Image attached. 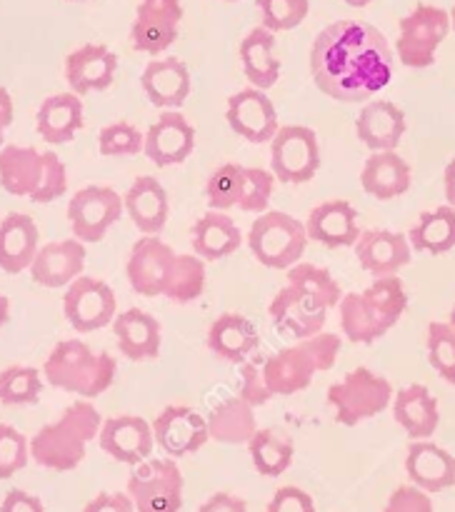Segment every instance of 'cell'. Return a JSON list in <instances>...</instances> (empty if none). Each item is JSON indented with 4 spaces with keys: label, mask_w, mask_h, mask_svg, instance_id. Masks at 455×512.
<instances>
[{
    "label": "cell",
    "mask_w": 455,
    "mask_h": 512,
    "mask_svg": "<svg viewBox=\"0 0 455 512\" xmlns=\"http://www.w3.org/2000/svg\"><path fill=\"white\" fill-rule=\"evenodd\" d=\"M310 73L328 98L365 103L393 80V50L375 25L335 20L315 35Z\"/></svg>",
    "instance_id": "1"
},
{
    "label": "cell",
    "mask_w": 455,
    "mask_h": 512,
    "mask_svg": "<svg viewBox=\"0 0 455 512\" xmlns=\"http://www.w3.org/2000/svg\"><path fill=\"white\" fill-rule=\"evenodd\" d=\"M103 418L88 400L68 405L55 423L43 425L30 440V458L45 470L68 473L85 458L90 440L98 438Z\"/></svg>",
    "instance_id": "2"
},
{
    "label": "cell",
    "mask_w": 455,
    "mask_h": 512,
    "mask_svg": "<svg viewBox=\"0 0 455 512\" xmlns=\"http://www.w3.org/2000/svg\"><path fill=\"white\" fill-rule=\"evenodd\" d=\"M115 373L118 363L113 355L95 353L78 338L60 340L43 365L48 385L85 400L103 395L113 385Z\"/></svg>",
    "instance_id": "3"
},
{
    "label": "cell",
    "mask_w": 455,
    "mask_h": 512,
    "mask_svg": "<svg viewBox=\"0 0 455 512\" xmlns=\"http://www.w3.org/2000/svg\"><path fill=\"white\" fill-rule=\"evenodd\" d=\"M343 340L333 333H318L278 350L263 363L265 383L273 395H295L313 383L315 373H328L338 363Z\"/></svg>",
    "instance_id": "4"
},
{
    "label": "cell",
    "mask_w": 455,
    "mask_h": 512,
    "mask_svg": "<svg viewBox=\"0 0 455 512\" xmlns=\"http://www.w3.org/2000/svg\"><path fill=\"white\" fill-rule=\"evenodd\" d=\"M308 240L305 225L283 210L260 213L248 233L250 253L260 265L273 270H288L300 263Z\"/></svg>",
    "instance_id": "5"
},
{
    "label": "cell",
    "mask_w": 455,
    "mask_h": 512,
    "mask_svg": "<svg viewBox=\"0 0 455 512\" xmlns=\"http://www.w3.org/2000/svg\"><path fill=\"white\" fill-rule=\"evenodd\" d=\"M393 385L383 375L368 368H355L340 383L330 385L328 403L335 408V420L345 428H355L363 420L375 418L393 403Z\"/></svg>",
    "instance_id": "6"
},
{
    "label": "cell",
    "mask_w": 455,
    "mask_h": 512,
    "mask_svg": "<svg viewBox=\"0 0 455 512\" xmlns=\"http://www.w3.org/2000/svg\"><path fill=\"white\" fill-rule=\"evenodd\" d=\"M450 30H453V25H450L448 10L425 3L415 5L398 23L395 53H398L400 63L413 70L430 68L435 63V53L448 38Z\"/></svg>",
    "instance_id": "7"
},
{
    "label": "cell",
    "mask_w": 455,
    "mask_h": 512,
    "mask_svg": "<svg viewBox=\"0 0 455 512\" xmlns=\"http://www.w3.org/2000/svg\"><path fill=\"white\" fill-rule=\"evenodd\" d=\"M185 480L173 458H148L135 465L128 495L135 512H180Z\"/></svg>",
    "instance_id": "8"
},
{
    "label": "cell",
    "mask_w": 455,
    "mask_h": 512,
    "mask_svg": "<svg viewBox=\"0 0 455 512\" xmlns=\"http://www.w3.org/2000/svg\"><path fill=\"white\" fill-rule=\"evenodd\" d=\"M320 168V145L313 128L283 125L270 140V173L285 185H300L315 178Z\"/></svg>",
    "instance_id": "9"
},
{
    "label": "cell",
    "mask_w": 455,
    "mask_h": 512,
    "mask_svg": "<svg viewBox=\"0 0 455 512\" xmlns=\"http://www.w3.org/2000/svg\"><path fill=\"white\" fill-rule=\"evenodd\" d=\"M123 213V195H118L108 185L80 188L68 203L70 233L80 243H100L108 230L123 218Z\"/></svg>",
    "instance_id": "10"
},
{
    "label": "cell",
    "mask_w": 455,
    "mask_h": 512,
    "mask_svg": "<svg viewBox=\"0 0 455 512\" xmlns=\"http://www.w3.org/2000/svg\"><path fill=\"white\" fill-rule=\"evenodd\" d=\"M63 315L75 333H95L118 315V300L108 283L90 275H80L63 295Z\"/></svg>",
    "instance_id": "11"
},
{
    "label": "cell",
    "mask_w": 455,
    "mask_h": 512,
    "mask_svg": "<svg viewBox=\"0 0 455 512\" xmlns=\"http://www.w3.org/2000/svg\"><path fill=\"white\" fill-rule=\"evenodd\" d=\"M180 20H183L180 0H140L130 28V43L138 53H165L178 40Z\"/></svg>",
    "instance_id": "12"
},
{
    "label": "cell",
    "mask_w": 455,
    "mask_h": 512,
    "mask_svg": "<svg viewBox=\"0 0 455 512\" xmlns=\"http://www.w3.org/2000/svg\"><path fill=\"white\" fill-rule=\"evenodd\" d=\"M225 120H228V125L240 138L255 145L273 140V135L280 128L278 110H275V103L270 100L268 90L253 88V85L230 95L228 108H225Z\"/></svg>",
    "instance_id": "13"
},
{
    "label": "cell",
    "mask_w": 455,
    "mask_h": 512,
    "mask_svg": "<svg viewBox=\"0 0 455 512\" xmlns=\"http://www.w3.org/2000/svg\"><path fill=\"white\" fill-rule=\"evenodd\" d=\"M175 250L158 235H143L133 245L125 263V275H128L130 288L143 298H160L168 283L170 268H173Z\"/></svg>",
    "instance_id": "14"
},
{
    "label": "cell",
    "mask_w": 455,
    "mask_h": 512,
    "mask_svg": "<svg viewBox=\"0 0 455 512\" xmlns=\"http://www.w3.org/2000/svg\"><path fill=\"white\" fill-rule=\"evenodd\" d=\"M155 445L168 458H185L195 455L210 440L208 420L193 408L185 405H170L155 418L153 423Z\"/></svg>",
    "instance_id": "15"
},
{
    "label": "cell",
    "mask_w": 455,
    "mask_h": 512,
    "mask_svg": "<svg viewBox=\"0 0 455 512\" xmlns=\"http://www.w3.org/2000/svg\"><path fill=\"white\" fill-rule=\"evenodd\" d=\"M100 450L123 465H138L150 458L155 448L153 425L140 415H115L103 420L98 433Z\"/></svg>",
    "instance_id": "16"
},
{
    "label": "cell",
    "mask_w": 455,
    "mask_h": 512,
    "mask_svg": "<svg viewBox=\"0 0 455 512\" xmlns=\"http://www.w3.org/2000/svg\"><path fill=\"white\" fill-rule=\"evenodd\" d=\"M195 148V128L178 110H165L145 133L143 155L158 168L180 165Z\"/></svg>",
    "instance_id": "17"
},
{
    "label": "cell",
    "mask_w": 455,
    "mask_h": 512,
    "mask_svg": "<svg viewBox=\"0 0 455 512\" xmlns=\"http://www.w3.org/2000/svg\"><path fill=\"white\" fill-rule=\"evenodd\" d=\"M270 318L283 335L305 340L323 333L328 308H323L308 293L288 283L283 290H278V295L270 303Z\"/></svg>",
    "instance_id": "18"
},
{
    "label": "cell",
    "mask_w": 455,
    "mask_h": 512,
    "mask_svg": "<svg viewBox=\"0 0 455 512\" xmlns=\"http://www.w3.org/2000/svg\"><path fill=\"white\" fill-rule=\"evenodd\" d=\"M408 235L395 233V230H365L355 243V258L360 268L373 278H385V275H398L413 258Z\"/></svg>",
    "instance_id": "19"
},
{
    "label": "cell",
    "mask_w": 455,
    "mask_h": 512,
    "mask_svg": "<svg viewBox=\"0 0 455 512\" xmlns=\"http://www.w3.org/2000/svg\"><path fill=\"white\" fill-rule=\"evenodd\" d=\"M85 268V243L78 238L55 240L43 245L30 263V278L40 288H68L75 278L83 275Z\"/></svg>",
    "instance_id": "20"
},
{
    "label": "cell",
    "mask_w": 455,
    "mask_h": 512,
    "mask_svg": "<svg viewBox=\"0 0 455 512\" xmlns=\"http://www.w3.org/2000/svg\"><path fill=\"white\" fill-rule=\"evenodd\" d=\"M118 70V55L98 43H88L65 58V80L75 95L108 90Z\"/></svg>",
    "instance_id": "21"
},
{
    "label": "cell",
    "mask_w": 455,
    "mask_h": 512,
    "mask_svg": "<svg viewBox=\"0 0 455 512\" xmlns=\"http://www.w3.org/2000/svg\"><path fill=\"white\" fill-rule=\"evenodd\" d=\"M405 473L415 488L443 493L455 485V458L430 440H413L405 455Z\"/></svg>",
    "instance_id": "22"
},
{
    "label": "cell",
    "mask_w": 455,
    "mask_h": 512,
    "mask_svg": "<svg viewBox=\"0 0 455 512\" xmlns=\"http://www.w3.org/2000/svg\"><path fill=\"white\" fill-rule=\"evenodd\" d=\"M140 85L145 98L160 110H178L193 88L188 65L178 58L150 60L140 75Z\"/></svg>",
    "instance_id": "23"
},
{
    "label": "cell",
    "mask_w": 455,
    "mask_h": 512,
    "mask_svg": "<svg viewBox=\"0 0 455 512\" xmlns=\"http://www.w3.org/2000/svg\"><path fill=\"white\" fill-rule=\"evenodd\" d=\"M305 230H308L310 240L325 245V248H348L360 238L358 210L348 200L320 203L310 210Z\"/></svg>",
    "instance_id": "24"
},
{
    "label": "cell",
    "mask_w": 455,
    "mask_h": 512,
    "mask_svg": "<svg viewBox=\"0 0 455 512\" xmlns=\"http://www.w3.org/2000/svg\"><path fill=\"white\" fill-rule=\"evenodd\" d=\"M405 128H408L405 113L390 100H368L358 113V120H355L358 140L373 153L398 148Z\"/></svg>",
    "instance_id": "25"
},
{
    "label": "cell",
    "mask_w": 455,
    "mask_h": 512,
    "mask_svg": "<svg viewBox=\"0 0 455 512\" xmlns=\"http://www.w3.org/2000/svg\"><path fill=\"white\" fill-rule=\"evenodd\" d=\"M128 218L143 235H160L168 225L170 200L163 185L153 175H140L123 195Z\"/></svg>",
    "instance_id": "26"
},
{
    "label": "cell",
    "mask_w": 455,
    "mask_h": 512,
    "mask_svg": "<svg viewBox=\"0 0 455 512\" xmlns=\"http://www.w3.org/2000/svg\"><path fill=\"white\" fill-rule=\"evenodd\" d=\"M393 418L410 440H430L440 425L438 398L425 385H408L393 395Z\"/></svg>",
    "instance_id": "27"
},
{
    "label": "cell",
    "mask_w": 455,
    "mask_h": 512,
    "mask_svg": "<svg viewBox=\"0 0 455 512\" xmlns=\"http://www.w3.org/2000/svg\"><path fill=\"white\" fill-rule=\"evenodd\" d=\"M38 225L30 215L10 213L0 220V270L18 275L30 270V263L38 255Z\"/></svg>",
    "instance_id": "28"
},
{
    "label": "cell",
    "mask_w": 455,
    "mask_h": 512,
    "mask_svg": "<svg viewBox=\"0 0 455 512\" xmlns=\"http://www.w3.org/2000/svg\"><path fill=\"white\" fill-rule=\"evenodd\" d=\"M410 183H413V170L395 150H378L368 155L360 170V185L375 200L400 198L408 193Z\"/></svg>",
    "instance_id": "29"
},
{
    "label": "cell",
    "mask_w": 455,
    "mask_h": 512,
    "mask_svg": "<svg viewBox=\"0 0 455 512\" xmlns=\"http://www.w3.org/2000/svg\"><path fill=\"white\" fill-rule=\"evenodd\" d=\"M35 128L38 135L50 145H65L75 138L83 128V100L80 95L58 93L50 95L40 103L38 115H35Z\"/></svg>",
    "instance_id": "30"
},
{
    "label": "cell",
    "mask_w": 455,
    "mask_h": 512,
    "mask_svg": "<svg viewBox=\"0 0 455 512\" xmlns=\"http://www.w3.org/2000/svg\"><path fill=\"white\" fill-rule=\"evenodd\" d=\"M120 353L128 360H153L160 355V323L140 308H128L113 320Z\"/></svg>",
    "instance_id": "31"
},
{
    "label": "cell",
    "mask_w": 455,
    "mask_h": 512,
    "mask_svg": "<svg viewBox=\"0 0 455 512\" xmlns=\"http://www.w3.org/2000/svg\"><path fill=\"white\" fill-rule=\"evenodd\" d=\"M190 240H193L195 255L213 263V260H223L233 255L235 250L243 245V233L223 210H208L195 220L193 230H190Z\"/></svg>",
    "instance_id": "32"
},
{
    "label": "cell",
    "mask_w": 455,
    "mask_h": 512,
    "mask_svg": "<svg viewBox=\"0 0 455 512\" xmlns=\"http://www.w3.org/2000/svg\"><path fill=\"white\" fill-rule=\"evenodd\" d=\"M45 153L25 145L0 148V188L8 195L33 198L43 178Z\"/></svg>",
    "instance_id": "33"
},
{
    "label": "cell",
    "mask_w": 455,
    "mask_h": 512,
    "mask_svg": "<svg viewBox=\"0 0 455 512\" xmlns=\"http://www.w3.org/2000/svg\"><path fill=\"white\" fill-rule=\"evenodd\" d=\"M240 65L253 88L270 90L280 78V60L275 58V35L273 30L258 28L250 30L240 43Z\"/></svg>",
    "instance_id": "34"
},
{
    "label": "cell",
    "mask_w": 455,
    "mask_h": 512,
    "mask_svg": "<svg viewBox=\"0 0 455 512\" xmlns=\"http://www.w3.org/2000/svg\"><path fill=\"white\" fill-rule=\"evenodd\" d=\"M208 348L228 363H243L258 348V330L245 315L225 313L208 330Z\"/></svg>",
    "instance_id": "35"
},
{
    "label": "cell",
    "mask_w": 455,
    "mask_h": 512,
    "mask_svg": "<svg viewBox=\"0 0 455 512\" xmlns=\"http://www.w3.org/2000/svg\"><path fill=\"white\" fill-rule=\"evenodd\" d=\"M253 410V405L245 403L240 395L215 405L208 415L210 440L223 445H248L253 435L258 433Z\"/></svg>",
    "instance_id": "36"
},
{
    "label": "cell",
    "mask_w": 455,
    "mask_h": 512,
    "mask_svg": "<svg viewBox=\"0 0 455 512\" xmlns=\"http://www.w3.org/2000/svg\"><path fill=\"white\" fill-rule=\"evenodd\" d=\"M410 248L428 255H445L455 248V208L440 205L420 215L408 233Z\"/></svg>",
    "instance_id": "37"
},
{
    "label": "cell",
    "mask_w": 455,
    "mask_h": 512,
    "mask_svg": "<svg viewBox=\"0 0 455 512\" xmlns=\"http://www.w3.org/2000/svg\"><path fill=\"white\" fill-rule=\"evenodd\" d=\"M340 313V330L345 338L355 345H370L383 338L390 330V325L370 308L363 293H348L338 303Z\"/></svg>",
    "instance_id": "38"
},
{
    "label": "cell",
    "mask_w": 455,
    "mask_h": 512,
    "mask_svg": "<svg viewBox=\"0 0 455 512\" xmlns=\"http://www.w3.org/2000/svg\"><path fill=\"white\" fill-rule=\"evenodd\" d=\"M248 450L255 470L263 478H278V475H283L293 465L295 445L290 435H283L280 430H258L248 443Z\"/></svg>",
    "instance_id": "39"
},
{
    "label": "cell",
    "mask_w": 455,
    "mask_h": 512,
    "mask_svg": "<svg viewBox=\"0 0 455 512\" xmlns=\"http://www.w3.org/2000/svg\"><path fill=\"white\" fill-rule=\"evenodd\" d=\"M205 260L200 255H178L175 253L173 268H170L168 283L163 295L175 303H193L205 290Z\"/></svg>",
    "instance_id": "40"
},
{
    "label": "cell",
    "mask_w": 455,
    "mask_h": 512,
    "mask_svg": "<svg viewBox=\"0 0 455 512\" xmlns=\"http://www.w3.org/2000/svg\"><path fill=\"white\" fill-rule=\"evenodd\" d=\"M288 283L308 293L315 303H320L328 310L335 308L345 295L328 270L310 263H295L293 268H288Z\"/></svg>",
    "instance_id": "41"
},
{
    "label": "cell",
    "mask_w": 455,
    "mask_h": 512,
    "mask_svg": "<svg viewBox=\"0 0 455 512\" xmlns=\"http://www.w3.org/2000/svg\"><path fill=\"white\" fill-rule=\"evenodd\" d=\"M365 300L370 303V308L385 320V323L393 328L403 313L408 310V293H405V285L398 275H385V278H375L373 285L368 290H363Z\"/></svg>",
    "instance_id": "42"
},
{
    "label": "cell",
    "mask_w": 455,
    "mask_h": 512,
    "mask_svg": "<svg viewBox=\"0 0 455 512\" xmlns=\"http://www.w3.org/2000/svg\"><path fill=\"white\" fill-rule=\"evenodd\" d=\"M43 393V378L35 368L13 365L0 373V403L3 405H33Z\"/></svg>",
    "instance_id": "43"
},
{
    "label": "cell",
    "mask_w": 455,
    "mask_h": 512,
    "mask_svg": "<svg viewBox=\"0 0 455 512\" xmlns=\"http://www.w3.org/2000/svg\"><path fill=\"white\" fill-rule=\"evenodd\" d=\"M243 173V165L225 163L210 175L208 185H205V200H208L210 210L228 213L230 208H238L240 195H243Z\"/></svg>",
    "instance_id": "44"
},
{
    "label": "cell",
    "mask_w": 455,
    "mask_h": 512,
    "mask_svg": "<svg viewBox=\"0 0 455 512\" xmlns=\"http://www.w3.org/2000/svg\"><path fill=\"white\" fill-rule=\"evenodd\" d=\"M428 363L448 385H455V330L450 323L428 325Z\"/></svg>",
    "instance_id": "45"
},
{
    "label": "cell",
    "mask_w": 455,
    "mask_h": 512,
    "mask_svg": "<svg viewBox=\"0 0 455 512\" xmlns=\"http://www.w3.org/2000/svg\"><path fill=\"white\" fill-rule=\"evenodd\" d=\"M145 133H140L135 125L125 123H110L100 130L98 135V150L105 158H133V155L143 153Z\"/></svg>",
    "instance_id": "46"
},
{
    "label": "cell",
    "mask_w": 455,
    "mask_h": 512,
    "mask_svg": "<svg viewBox=\"0 0 455 512\" xmlns=\"http://www.w3.org/2000/svg\"><path fill=\"white\" fill-rule=\"evenodd\" d=\"M255 5L260 10L263 28L273 33L298 28L310 13V0H255Z\"/></svg>",
    "instance_id": "47"
},
{
    "label": "cell",
    "mask_w": 455,
    "mask_h": 512,
    "mask_svg": "<svg viewBox=\"0 0 455 512\" xmlns=\"http://www.w3.org/2000/svg\"><path fill=\"white\" fill-rule=\"evenodd\" d=\"M275 175L263 168H245L243 173V195H240L238 208L243 213H265L270 198H273Z\"/></svg>",
    "instance_id": "48"
},
{
    "label": "cell",
    "mask_w": 455,
    "mask_h": 512,
    "mask_svg": "<svg viewBox=\"0 0 455 512\" xmlns=\"http://www.w3.org/2000/svg\"><path fill=\"white\" fill-rule=\"evenodd\" d=\"M30 443L13 425L0 423V480L13 478L28 465Z\"/></svg>",
    "instance_id": "49"
},
{
    "label": "cell",
    "mask_w": 455,
    "mask_h": 512,
    "mask_svg": "<svg viewBox=\"0 0 455 512\" xmlns=\"http://www.w3.org/2000/svg\"><path fill=\"white\" fill-rule=\"evenodd\" d=\"M65 190H68V168H65V163L55 153H45L43 178H40L38 190H35L30 200L40 205L53 203L60 195H65Z\"/></svg>",
    "instance_id": "50"
},
{
    "label": "cell",
    "mask_w": 455,
    "mask_h": 512,
    "mask_svg": "<svg viewBox=\"0 0 455 512\" xmlns=\"http://www.w3.org/2000/svg\"><path fill=\"white\" fill-rule=\"evenodd\" d=\"M238 395L245 400V403L253 405V408H260V405H265L270 398H273L268 383H265L263 368H258L255 363H245L243 360V368H240V393Z\"/></svg>",
    "instance_id": "51"
},
{
    "label": "cell",
    "mask_w": 455,
    "mask_h": 512,
    "mask_svg": "<svg viewBox=\"0 0 455 512\" xmlns=\"http://www.w3.org/2000/svg\"><path fill=\"white\" fill-rule=\"evenodd\" d=\"M383 512H435L430 493L415 488V485H400L390 493Z\"/></svg>",
    "instance_id": "52"
},
{
    "label": "cell",
    "mask_w": 455,
    "mask_h": 512,
    "mask_svg": "<svg viewBox=\"0 0 455 512\" xmlns=\"http://www.w3.org/2000/svg\"><path fill=\"white\" fill-rule=\"evenodd\" d=\"M265 512H315V503L305 490L288 485V488L275 490Z\"/></svg>",
    "instance_id": "53"
},
{
    "label": "cell",
    "mask_w": 455,
    "mask_h": 512,
    "mask_svg": "<svg viewBox=\"0 0 455 512\" xmlns=\"http://www.w3.org/2000/svg\"><path fill=\"white\" fill-rule=\"evenodd\" d=\"M83 512H135L128 493H100L85 505Z\"/></svg>",
    "instance_id": "54"
},
{
    "label": "cell",
    "mask_w": 455,
    "mask_h": 512,
    "mask_svg": "<svg viewBox=\"0 0 455 512\" xmlns=\"http://www.w3.org/2000/svg\"><path fill=\"white\" fill-rule=\"evenodd\" d=\"M0 512H45L43 503L25 490H10L0 503Z\"/></svg>",
    "instance_id": "55"
},
{
    "label": "cell",
    "mask_w": 455,
    "mask_h": 512,
    "mask_svg": "<svg viewBox=\"0 0 455 512\" xmlns=\"http://www.w3.org/2000/svg\"><path fill=\"white\" fill-rule=\"evenodd\" d=\"M198 512H248V505L230 493H215L200 505Z\"/></svg>",
    "instance_id": "56"
},
{
    "label": "cell",
    "mask_w": 455,
    "mask_h": 512,
    "mask_svg": "<svg viewBox=\"0 0 455 512\" xmlns=\"http://www.w3.org/2000/svg\"><path fill=\"white\" fill-rule=\"evenodd\" d=\"M13 115H15V108H13V98H10V93L5 88H0V148H3V138H5V130L10 128V123H13Z\"/></svg>",
    "instance_id": "57"
},
{
    "label": "cell",
    "mask_w": 455,
    "mask_h": 512,
    "mask_svg": "<svg viewBox=\"0 0 455 512\" xmlns=\"http://www.w3.org/2000/svg\"><path fill=\"white\" fill-rule=\"evenodd\" d=\"M443 190H445V200H448V205H453L455 208V158L445 165Z\"/></svg>",
    "instance_id": "58"
},
{
    "label": "cell",
    "mask_w": 455,
    "mask_h": 512,
    "mask_svg": "<svg viewBox=\"0 0 455 512\" xmlns=\"http://www.w3.org/2000/svg\"><path fill=\"white\" fill-rule=\"evenodd\" d=\"M10 318V300L5 298L3 293H0V330L5 328V323H8Z\"/></svg>",
    "instance_id": "59"
},
{
    "label": "cell",
    "mask_w": 455,
    "mask_h": 512,
    "mask_svg": "<svg viewBox=\"0 0 455 512\" xmlns=\"http://www.w3.org/2000/svg\"><path fill=\"white\" fill-rule=\"evenodd\" d=\"M345 5H350V8H365V5H370L373 0H343Z\"/></svg>",
    "instance_id": "60"
},
{
    "label": "cell",
    "mask_w": 455,
    "mask_h": 512,
    "mask_svg": "<svg viewBox=\"0 0 455 512\" xmlns=\"http://www.w3.org/2000/svg\"><path fill=\"white\" fill-rule=\"evenodd\" d=\"M450 325H453V330H455V305H453V310H450V320H448Z\"/></svg>",
    "instance_id": "61"
},
{
    "label": "cell",
    "mask_w": 455,
    "mask_h": 512,
    "mask_svg": "<svg viewBox=\"0 0 455 512\" xmlns=\"http://www.w3.org/2000/svg\"><path fill=\"white\" fill-rule=\"evenodd\" d=\"M450 25H453V30H455V8L450 10Z\"/></svg>",
    "instance_id": "62"
},
{
    "label": "cell",
    "mask_w": 455,
    "mask_h": 512,
    "mask_svg": "<svg viewBox=\"0 0 455 512\" xmlns=\"http://www.w3.org/2000/svg\"><path fill=\"white\" fill-rule=\"evenodd\" d=\"M228 3H235V0H228Z\"/></svg>",
    "instance_id": "63"
},
{
    "label": "cell",
    "mask_w": 455,
    "mask_h": 512,
    "mask_svg": "<svg viewBox=\"0 0 455 512\" xmlns=\"http://www.w3.org/2000/svg\"><path fill=\"white\" fill-rule=\"evenodd\" d=\"M73 3H78V0H73Z\"/></svg>",
    "instance_id": "64"
}]
</instances>
